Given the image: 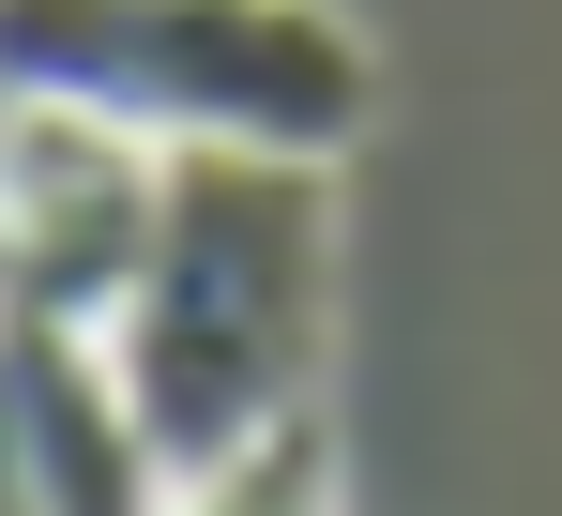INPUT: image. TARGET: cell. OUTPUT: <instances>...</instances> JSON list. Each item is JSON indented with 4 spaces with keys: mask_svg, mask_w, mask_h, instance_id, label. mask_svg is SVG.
<instances>
[{
    "mask_svg": "<svg viewBox=\"0 0 562 516\" xmlns=\"http://www.w3.org/2000/svg\"><path fill=\"white\" fill-rule=\"evenodd\" d=\"M168 516H335V440H319V411H289L274 440H244L228 471H183Z\"/></svg>",
    "mask_w": 562,
    "mask_h": 516,
    "instance_id": "obj_5",
    "label": "cell"
},
{
    "mask_svg": "<svg viewBox=\"0 0 562 516\" xmlns=\"http://www.w3.org/2000/svg\"><path fill=\"white\" fill-rule=\"evenodd\" d=\"M335 335V168L319 153H168L153 258L106 304V364L168 471H228L319 395Z\"/></svg>",
    "mask_w": 562,
    "mask_h": 516,
    "instance_id": "obj_1",
    "label": "cell"
},
{
    "mask_svg": "<svg viewBox=\"0 0 562 516\" xmlns=\"http://www.w3.org/2000/svg\"><path fill=\"white\" fill-rule=\"evenodd\" d=\"M0 319H15L31 516H168V502H183V471H168V440L137 426V395H122L106 335H92V319H31V304H0Z\"/></svg>",
    "mask_w": 562,
    "mask_h": 516,
    "instance_id": "obj_4",
    "label": "cell"
},
{
    "mask_svg": "<svg viewBox=\"0 0 562 516\" xmlns=\"http://www.w3.org/2000/svg\"><path fill=\"white\" fill-rule=\"evenodd\" d=\"M0 516H31V426H15V319H0Z\"/></svg>",
    "mask_w": 562,
    "mask_h": 516,
    "instance_id": "obj_6",
    "label": "cell"
},
{
    "mask_svg": "<svg viewBox=\"0 0 562 516\" xmlns=\"http://www.w3.org/2000/svg\"><path fill=\"white\" fill-rule=\"evenodd\" d=\"M0 91L92 106L153 153H350L380 61L335 0H0Z\"/></svg>",
    "mask_w": 562,
    "mask_h": 516,
    "instance_id": "obj_2",
    "label": "cell"
},
{
    "mask_svg": "<svg viewBox=\"0 0 562 516\" xmlns=\"http://www.w3.org/2000/svg\"><path fill=\"white\" fill-rule=\"evenodd\" d=\"M153 198H168L153 137H122L92 106H46V91H0V304L106 335V304L153 258Z\"/></svg>",
    "mask_w": 562,
    "mask_h": 516,
    "instance_id": "obj_3",
    "label": "cell"
}]
</instances>
